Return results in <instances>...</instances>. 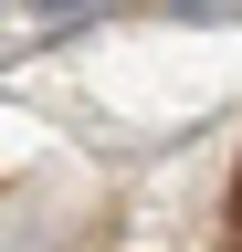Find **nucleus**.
<instances>
[{"instance_id":"obj_2","label":"nucleus","mask_w":242,"mask_h":252,"mask_svg":"<svg viewBox=\"0 0 242 252\" xmlns=\"http://www.w3.org/2000/svg\"><path fill=\"white\" fill-rule=\"evenodd\" d=\"M32 11H42V21H64V11H84V0H32Z\"/></svg>"},{"instance_id":"obj_1","label":"nucleus","mask_w":242,"mask_h":252,"mask_svg":"<svg viewBox=\"0 0 242 252\" xmlns=\"http://www.w3.org/2000/svg\"><path fill=\"white\" fill-rule=\"evenodd\" d=\"M169 11H179V21H232L242 0H169Z\"/></svg>"}]
</instances>
